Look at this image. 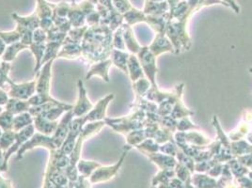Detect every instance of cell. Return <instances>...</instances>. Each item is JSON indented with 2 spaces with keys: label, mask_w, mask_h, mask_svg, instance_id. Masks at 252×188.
Masks as SVG:
<instances>
[{
  "label": "cell",
  "mask_w": 252,
  "mask_h": 188,
  "mask_svg": "<svg viewBox=\"0 0 252 188\" xmlns=\"http://www.w3.org/2000/svg\"><path fill=\"white\" fill-rule=\"evenodd\" d=\"M191 183L195 188H218V181L215 178L200 172L192 174Z\"/></svg>",
  "instance_id": "23"
},
{
  "label": "cell",
  "mask_w": 252,
  "mask_h": 188,
  "mask_svg": "<svg viewBox=\"0 0 252 188\" xmlns=\"http://www.w3.org/2000/svg\"><path fill=\"white\" fill-rule=\"evenodd\" d=\"M26 49H29V46L23 44L21 42H14L12 44H10L6 47L5 52L1 57L2 61L6 62V63H11L16 59V57L18 56L19 53L22 52L23 50H26Z\"/></svg>",
  "instance_id": "29"
},
{
  "label": "cell",
  "mask_w": 252,
  "mask_h": 188,
  "mask_svg": "<svg viewBox=\"0 0 252 188\" xmlns=\"http://www.w3.org/2000/svg\"><path fill=\"white\" fill-rule=\"evenodd\" d=\"M36 14L40 19V28L47 31L53 25V9L46 0H37Z\"/></svg>",
  "instance_id": "12"
},
{
  "label": "cell",
  "mask_w": 252,
  "mask_h": 188,
  "mask_svg": "<svg viewBox=\"0 0 252 188\" xmlns=\"http://www.w3.org/2000/svg\"><path fill=\"white\" fill-rule=\"evenodd\" d=\"M239 188H242L241 187H239Z\"/></svg>",
  "instance_id": "63"
},
{
  "label": "cell",
  "mask_w": 252,
  "mask_h": 188,
  "mask_svg": "<svg viewBox=\"0 0 252 188\" xmlns=\"http://www.w3.org/2000/svg\"><path fill=\"white\" fill-rule=\"evenodd\" d=\"M112 65L111 59H107L99 63L92 64L90 70L86 74V79L89 80L94 76H100L105 82H109V69Z\"/></svg>",
  "instance_id": "15"
},
{
  "label": "cell",
  "mask_w": 252,
  "mask_h": 188,
  "mask_svg": "<svg viewBox=\"0 0 252 188\" xmlns=\"http://www.w3.org/2000/svg\"><path fill=\"white\" fill-rule=\"evenodd\" d=\"M8 85L10 87L8 92L10 98L29 101L36 94V79L21 84L14 83L10 79L8 81Z\"/></svg>",
  "instance_id": "8"
},
{
  "label": "cell",
  "mask_w": 252,
  "mask_h": 188,
  "mask_svg": "<svg viewBox=\"0 0 252 188\" xmlns=\"http://www.w3.org/2000/svg\"><path fill=\"white\" fill-rule=\"evenodd\" d=\"M6 47H7L6 43L3 42V41L1 40V38H0V57L3 56V54H4L5 50H6Z\"/></svg>",
  "instance_id": "54"
},
{
  "label": "cell",
  "mask_w": 252,
  "mask_h": 188,
  "mask_svg": "<svg viewBox=\"0 0 252 188\" xmlns=\"http://www.w3.org/2000/svg\"><path fill=\"white\" fill-rule=\"evenodd\" d=\"M88 123L87 121V117H74V119L71 122V125H70V130L68 133V136L66 137L63 146L61 147V152L66 155V156H70L74 150L75 142L77 137L80 135L83 127L86 125V124Z\"/></svg>",
  "instance_id": "4"
},
{
  "label": "cell",
  "mask_w": 252,
  "mask_h": 188,
  "mask_svg": "<svg viewBox=\"0 0 252 188\" xmlns=\"http://www.w3.org/2000/svg\"><path fill=\"white\" fill-rule=\"evenodd\" d=\"M143 12L146 15H163L167 12H169V5L168 1L162 2H153V1H145V6Z\"/></svg>",
  "instance_id": "24"
},
{
  "label": "cell",
  "mask_w": 252,
  "mask_h": 188,
  "mask_svg": "<svg viewBox=\"0 0 252 188\" xmlns=\"http://www.w3.org/2000/svg\"><path fill=\"white\" fill-rule=\"evenodd\" d=\"M73 119H74L73 110H70V111L66 112L63 116L62 120L59 122L57 130H56V132L54 133V135L52 136L57 149H61V147L63 146L66 137L68 136V133H69V130H70V125H71V122H72Z\"/></svg>",
  "instance_id": "11"
},
{
  "label": "cell",
  "mask_w": 252,
  "mask_h": 188,
  "mask_svg": "<svg viewBox=\"0 0 252 188\" xmlns=\"http://www.w3.org/2000/svg\"><path fill=\"white\" fill-rule=\"evenodd\" d=\"M29 49H31L32 54L35 57L36 60V65L34 68V73L36 74V76L38 75V73L40 72L41 68H42V60H43V56L45 53L46 49V42H32L30 45Z\"/></svg>",
  "instance_id": "27"
},
{
  "label": "cell",
  "mask_w": 252,
  "mask_h": 188,
  "mask_svg": "<svg viewBox=\"0 0 252 188\" xmlns=\"http://www.w3.org/2000/svg\"><path fill=\"white\" fill-rule=\"evenodd\" d=\"M11 17L16 22V31L21 36L20 42L29 46L33 42V32L40 28V19L34 11L30 16H20L17 13H12Z\"/></svg>",
  "instance_id": "2"
},
{
  "label": "cell",
  "mask_w": 252,
  "mask_h": 188,
  "mask_svg": "<svg viewBox=\"0 0 252 188\" xmlns=\"http://www.w3.org/2000/svg\"><path fill=\"white\" fill-rule=\"evenodd\" d=\"M9 99H10V97H9L8 93L6 91H4V89L0 88V106H5L7 105Z\"/></svg>",
  "instance_id": "50"
},
{
  "label": "cell",
  "mask_w": 252,
  "mask_h": 188,
  "mask_svg": "<svg viewBox=\"0 0 252 188\" xmlns=\"http://www.w3.org/2000/svg\"><path fill=\"white\" fill-rule=\"evenodd\" d=\"M68 19L72 25V28H81L86 26V14L75 0H73L71 3Z\"/></svg>",
  "instance_id": "20"
},
{
  "label": "cell",
  "mask_w": 252,
  "mask_h": 188,
  "mask_svg": "<svg viewBox=\"0 0 252 188\" xmlns=\"http://www.w3.org/2000/svg\"><path fill=\"white\" fill-rule=\"evenodd\" d=\"M0 188H11V181L2 177L1 172H0Z\"/></svg>",
  "instance_id": "52"
},
{
  "label": "cell",
  "mask_w": 252,
  "mask_h": 188,
  "mask_svg": "<svg viewBox=\"0 0 252 188\" xmlns=\"http://www.w3.org/2000/svg\"><path fill=\"white\" fill-rule=\"evenodd\" d=\"M35 148H45L48 151H53V150H57L56 144L54 142L52 136H45L43 134H41L39 132H36L33 136L19 149V151L16 153L17 157L16 159L19 160L24 157V155L29 152L32 151Z\"/></svg>",
  "instance_id": "5"
},
{
  "label": "cell",
  "mask_w": 252,
  "mask_h": 188,
  "mask_svg": "<svg viewBox=\"0 0 252 188\" xmlns=\"http://www.w3.org/2000/svg\"><path fill=\"white\" fill-rule=\"evenodd\" d=\"M15 133L14 131H6V132H3V135L0 138V149L5 153L7 152L11 145L13 144L14 142V139H15Z\"/></svg>",
  "instance_id": "39"
},
{
  "label": "cell",
  "mask_w": 252,
  "mask_h": 188,
  "mask_svg": "<svg viewBox=\"0 0 252 188\" xmlns=\"http://www.w3.org/2000/svg\"><path fill=\"white\" fill-rule=\"evenodd\" d=\"M31 107L32 105L29 103V101L10 98L7 105H5V110L11 112V114L15 116L25 112H29Z\"/></svg>",
  "instance_id": "26"
},
{
  "label": "cell",
  "mask_w": 252,
  "mask_h": 188,
  "mask_svg": "<svg viewBox=\"0 0 252 188\" xmlns=\"http://www.w3.org/2000/svg\"><path fill=\"white\" fill-rule=\"evenodd\" d=\"M86 24L88 27H95V26H99L101 24V16L98 13L97 10L89 13L86 16Z\"/></svg>",
  "instance_id": "45"
},
{
  "label": "cell",
  "mask_w": 252,
  "mask_h": 188,
  "mask_svg": "<svg viewBox=\"0 0 252 188\" xmlns=\"http://www.w3.org/2000/svg\"><path fill=\"white\" fill-rule=\"evenodd\" d=\"M175 173H176V177L180 179L182 182L186 183L188 180H189L191 176H192V173L190 172L189 168L187 167H185L184 165L177 163L176 167H175Z\"/></svg>",
  "instance_id": "44"
},
{
  "label": "cell",
  "mask_w": 252,
  "mask_h": 188,
  "mask_svg": "<svg viewBox=\"0 0 252 188\" xmlns=\"http://www.w3.org/2000/svg\"><path fill=\"white\" fill-rule=\"evenodd\" d=\"M252 111L246 110L243 113L241 123L233 131L229 134V138L232 141L241 140L243 137L247 136L252 128Z\"/></svg>",
  "instance_id": "14"
},
{
  "label": "cell",
  "mask_w": 252,
  "mask_h": 188,
  "mask_svg": "<svg viewBox=\"0 0 252 188\" xmlns=\"http://www.w3.org/2000/svg\"><path fill=\"white\" fill-rule=\"evenodd\" d=\"M129 56L130 55L128 53H126V51L113 49L111 53V56H110V59H111V62L113 65H115L117 68H119L124 73L128 74L127 64H128Z\"/></svg>",
  "instance_id": "28"
},
{
  "label": "cell",
  "mask_w": 252,
  "mask_h": 188,
  "mask_svg": "<svg viewBox=\"0 0 252 188\" xmlns=\"http://www.w3.org/2000/svg\"><path fill=\"white\" fill-rule=\"evenodd\" d=\"M59 125V121H50L42 116H36L34 117L33 125L35 130L45 136H52L57 130Z\"/></svg>",
  "instance_id": "17"
},
{
  "label": "cell",
  "mask_w": 252,
  "mask_h": 188,
  "mask_svg": "<svg viewBox=\"0 0 252 188\" xmlns=\"http://www.w3.org/2000/svg\"><path fill=\"white\" fill-rule=\"evenodd\" d=\"M3 110H4V109H3V107H2V106H0V114H1V112H2Z\"/></svg>",
  "instance_id": "59"
},
{
  "label": "cell",
  "mask_w": 252,
  "mask_h": 188,
  "mask_svg": "<svg viewBox=\"0 0 252 188\" xmlns=\"http://www.w3.org/2000/svg\"><path fill=\"white\" fill-rule=\"evenodd\" d=\"M47 41V32L43 31L41 28L37 29L33 32V42H46Z\"/></svg>",
  "instance_id": "47"
},
{
  "label": "cell",
  "mask_w": 252,
  "mask_h": 188,
  "mask_svg": "<svg viewBox=\"0 0 252 188\" xmlns=\"http://www.w3.org/2000/svg\"><path fill=\"white\" fill-rule=\"evenodd\" d=\"M53 63L54 60L45 63L36 76V94L50 96Z\"/></svg>",
  "instance_id": "9"
},
{
  "label": "cell",
  "mask_w": 252,
  "mask_h": 188,
  "mask_svg": "<svg viewBox=\"0 0 252 188\" xmlns=\"http://www.w3.org/2000/svg\"><path fill=\"white\" fill-rule=\"evenodd\" d=\"M113 33L108 26L89 27L85 33L82 46V57L91 64L110 59L113 48Z\"/></svg>",
  "instance_id": "1"
},
{
  "label": "cell",
  "mask_w": 252,
  "mask_h": 188,
  "mask_svg": "<svg viewBox=\"0 0 252 188\" xmlns=\"http://www.w3.org/2000/svg\"><path fill=\"white\" fill-rule=\"evenodd\" d=\"M137 59L141 65L143 73L147 75L152 86L156 87V74L158 73L157 57L151 52L149 46H144L141 47L139 52L137 53Z\"/></svg>",
  "instance_id": "6"
},
{
  "label": "cell",
  "mask_w": 252,
  "mask_h": 188,
  "mask_svg": "<svg viewBox=\"0 0 252 188\" xmlns=\"http://www.w3.org/2000/svg\"><path fill=\"white\" fill-rule=\"evenodd\" d=\"M221 1L226 3L229 7H231L233 9V11H235L236 13L240 12V8L238 7V5L236 4V2L234 0H221Z\"/></svg>",
  "instance_id": "51"
},
{
  "label": "cell",
  "mask_w": 252,
  "mask_h": 188,
  "mask_svg": "<svg viewBox=\"0 0 252 188\" xmlns=\"http://www.w3.org/2000/svg\"><path fill=\"white\" fill-rule=\"evenodd\" d=\"M33 121H34V117L30 112H25V113L15 115L13 119L12 130L14 132H19L24 128L33 125Z\"/></svg>",
  "instance_id": "31"
},
{
  "label": "cell",
  "mask_w": 252,
  "mask_h": 188,
  "mask_svg": "<svg viewBox=\"0 0 252 188\" xmlns=\"http://www.w3.org/2000/svg\"><path fill=\"white\" fill-rule=\"evenodd\" d=\"M114 99L113 94H108L101 100L98 101V103L94 106V108L86 115L88 123H94L105 121L106 119V110L107 106L110 104V102Z\"/></svg>",
  "instance_id": "13"
},
{
  "label": "cell",
  "mask_w": 252,
  "mask_h": 188,
  "mask_svg": "<svg viewBox=\"0 0 252 188\" xmlns=\"http://www.w3.org/2000/svg\"><path fill=\"white\" fill-rule=\"evenodd\" d=\"M88 1H90V2L94 3V5H97V4H98V0H88Z\"/></svg>",
  "instance_id": "56"
},
{
  "label": "cell",
  "mask_w": 252,
  "mask_h": 188,
  "mask_svg": "<svg viewBox=\"0 0 252 188\" xmlns=\"http://www.w3.org/2000/svg\"><path fill=\"white\" fill-rule=\"evenodd\" d=\"M77 88L78 97L76 104L73 108V114L74 117H83L87 115L94 108V105H93V103L89 99L87 91L85 89L84 82L81 79L77 81Z\"/></svg>",
  "instance_id": "10"
},
{
  "label": "cell",
  "mask_w": 252,
  "mask_h": 188,
  "mask_svg": "<svg viewBox=\"0 0 252 188\" xmlns=\"http://www.w3.org/2000/svg\"><path fill=\"white\" fill-rule=\"evenodd\" d=\"M102 166L101 164L94 162V161H87V160H83L80 159L76 165L77 170L79 175L84 176L86 178H90V176L94 173L98 167Z\"/></svg>",
  "instance_id": "32"
},
{
  "label": "cell",
  "mask_w": 252,
  "mask_h": 188,
  "mask_svg": "<svg viewBox=\"0 0 252 188\" xmlns=\"http://www.w3.org/2000/svg\"><path fill=\"white\" fill-rule=\"evenodd\" d=\"M98 4L102 5L105 7L108 10H113V4H112V0H98Z\"/></svg>",
  "instance_id": "53"
},
{
  "label": "cell",
  "mask_w": 252,
  "mask_h": 188,
  "mask_svg": "<svg viewBox=\"0 0 252 188\" xmlns=\"http://www.w3.org/2000/svg\"><path fill=\"white\" fill-rule=\"evenodd\" d=\"M148 158L156 163L160 169H174L177 165V160L172 157L165 154H159V153H146L143 154Z\"/></svg>",
  "instance_id": "19"
},
{
  "label": "cell",
  "mask_w": 252,
  "mask_h": 188,
  "mask_svg": "<svg viewBox=\"0 0 252 188\" xmlns=\"http://www.w3.org/2000/svg\"><path fill=\"white\" fill-rule=\"evenodd\" d=\"M1 63H2V62H1V61H0V65H1Z\"/></svg>",
  "instance_id": "62"
},
{
  "label": "cell",
  "mask_w": 252,
  "mask_h": 188,
  "mask_svg": "<svg viewBox=\"0 0 252 188\" xmlns=\"http://www.w3.org/2000/svg\"><path fill=\"white\" fill-rule=\"evenodd\" d=\"M82 57V46L81 44L76 43H64L58 54L57 59H65V60H76Z\"/></svg>",
  "instance_id": "21"
},
{
  "label": "cell",
  "mask_w": 252,
  "mask_h": 188,
  "mask_svg": "<svg viewBox=\"0 0 252 188\" xmlns=\"http://www.w3.org/2000/svg\"><path fill=\"white\" fill-rule=\"evenodd\" d=\"M227 164L231 168V173L235 179L248 176V174L251 171L248 167L243 166L241 163L238 162V160H235V159H231Z\"/></svg>",
  "instance_id": "36"
},
{
  "label": "cell",
  "mask_w": 252,
  "mask_h": 188,
  "mask_svg": "<svg viewBox=\"0 0 252 188\" xmlns=\"http://www.w3.org/2000/svg\"><path fill=\"white\" fill-rule=\"evenodd\" d=\"M127 69H128V74L133 82H136L138 79L144 77V73L141 68V65L139 63L137 57H136L134 54L129 56Z\"/></svg>",
  "instance_id": "25"
},
{
  "label": "cell",
  "mask_w": 252,
  "mask_h": 188,
  "mask_svg": "<svg viewBox=\"0 0 252 188\" xmlns=\"http://www.w3.org/2000/svg\"><path fill=\"white\" fill-rule=\"evenodd\" d=\"M145 1H153V2H162L165 0H145Z\"/></svg>",
  "instance_id": "57"
},
{
  "label": "cell",
  "mask_w": 252,
  "mask_h": 188,
  "mask_svg": "<svg viewBox=\"0 0 252 188\" xmlns=\"http://www.w3.org/2000/svg\"><path fill=\"white\" fill-rule=\"evenodd\" d=\"M13 119H14V115L11 114V112H9L5 109L1 112V114H0V127L4 132L12 130Z\"/></svg>",
  "instance_id": "38"
},
{
  "label": "cell",
  "mask_w": 252,
  "mask_h": 188,
  "mask_svg": "<svg viewBox=\"0 0 252 188\" xmlns=\"http://www.w3.org/2000/svg\"><path fill=\"white\" fill-rule=\"evenodd\" d=\"M11 63L3 62L0 65V88L5 89L6 84H8V81L10 80L9 78V73L11 71Z\"/></svg>",
  "instance_id": "41"
},
{
  "label": "cell",
  "mask_w": 252,
  "mask_h": 188,
  "mask_svg": "<svg viewBox=\"0 0 252 188\" xmlns=\"http://www.w3.org/2000/svg\"><path fill=\"white\" fill-rule=\"evenodd\" d=\"M124 20H126L127 25L132 27L138 23H146L147 15L143 11H139L135 7H133L130 11L124 14Z\"/></svg>",
  "instance_id": "30"
},
{
  "label": "cell",
  "mask_w": 252,
  "mask_h": 188,
  "mask_svg": "<svg viewBox=\"0 0 252 188\" xmlns=\"http://www.w3.org/2000/svg\"><path fill=\"white\" fill-rule=\"evenodd\" d=\"M50 4L53 9V24L55 26L60 27L69 21L68 14L70 11L71 3L63 1L58 4H53V3Z\"/></svg>",
  "instance_id": "16"
},
{
  "label": "cell",
  "mask_w": 252,
  "mask_h": 188,
  "mask_svg": "<svg viewBox=\"0 0 252 188\" xmlns=\"http://www.w3.org/2000/svg\"><path fill=\"white\" fill-rule=\"evenodd\" d=\"M122 28H123V35L126 42V48L133 54H137L141 49V46L139 45V43L135 38L132 27L126 23L122 25Z\"/></svg>",
  "instance_id": "22"
},
{
  "label": "cell",
  "mask_w": 252,
  "mask_h": 188,
  "mask_svg": "<svg viewBox=\"0 0 252 188\" xmlns=\"http://www.w3.org/2000/svg\"><path fill=\"white\" fill-rule=\"evenodd\" d=\"M239 187L242 188H252V179L249 176H244V177L238 178L236 179Z\"/></svg>",
  "instance_id": "49"
},
{
  "label": "cell",
  "mask_w": 252,
  "mask_h": 188,
  "mask_svg": "<svg viewBox=\"0 0 252 188\" xmlns=\"http://www.w3.org/2000/svg\"><path fill=\"white\" fill-rule=\"evenodd\" d=\"M46 32H47V41L46 42H63V43L67 34H68V31H64L60 27L55 26L54 24Z\"/></svg>",
  "instance_id": "35"
},
{
  "label": "cell",
  "mask_w": 252,
  "mask_h": 188,
  "mask_svg": "<svg viewBox=\"0 0 252 188\" xmlns=\"http://www.w3.org/2000/svg\"><path fill=\"white\" fill-rule=\"evenodd\" d=\"M89 29V27L86 25L84 27L81 28H72L70 30V31L68 32L64 43H76V44H81V42L83 41L85 33L87 31V30Z\"/></svg>",
  "instance_id": "33"
},
{
  "label": "cell",
  "mask_w": 252,
  "mask_h": 188,
  "mask_svg": "<svg viewBox=\"0 0 252 188\" xmlns=\"http://www.w3.org/2000/svg\"><path fill=\"white\" fill-rule=\"evenodd\" d=\"M36 133V130H35V127L33 125L24 128L21 131L19 132H16L15 133V139H14V142L13 144L11 145V148L4 153V163H3V166L1 167V172H4V171H7V168H8V161L10 160L11 156L15 153H17L19 151V149L21 148L31 137H32L34 134Z\"/></svg>",
  "instance_id": "7"
},
{
  "label": "cell",
  "mask_w": 252,
  "mask_h": 188,
  "mask_svg": "<svg viewBox=\"0 0 252 188\" xmlns=\"http://www.w3.org/2000/svg\"><path fill=\"white\" fill-rule=\"evenodd\" d=\"M149 49L157 58L162 53L174 52V47L166 34H157L154 42L149 46Z\"/></svg>",
  "instance_id": "18"
},
{
  "label": "cell",
  "mask_w": 252,
  "mask_h": 188,
  "mask_svg": "<svg viewBox=\"0 0 252 188\" xmlns=\"http://www.w3.org/2000/svg\"><path fill=\"white\" fill-rule=\"evenodd\" d=\"M4 163V152L0 149V172H1V167L3 166Z\"/></svg>",
  "instance_id": "55"
},
{
  "label": "cell",
  "mask_w": 252,
  "mask_h": 188,
  "mask_svg": "<svg viewBox=\"0 0 252 188\" xmlns=\"http://www.w3.org/2000/svg\"><path fill=\"white\" fill-rule=\"evenodd\" d=\"M155 188V187H152V188Z\"/></svg>",
  "instance_id": "61"
},
{
  "label": "cell",
  "mask_w": 252,
  "mask_h": 188,
  "mask_svg": "<svg viewBox=\"0 0 252 188\" xmlns=\"http://www.w3.org/2000/svg\"><path fill=\"white\" fill-rule=\"evenodd\" d=\"M223 167H224V164L219 163V164H217V165H215L214 167H212L210 170L207 172V174L211 176V177L215 178V179L220 178L221 176V174H222Z\"/></svg>",
  "instance_id": "48"
},
{
  "label": "cell",
  "mask_w": 252,
  "mask_h": 188,
  "mask_svg": "<svg viewBox=\"0 0 252 188\" xmlns=\"http://www.w3.org/2000/svg\"><path fill=\"white\" fill-rule=\"evenodd\" d=\"M131 149H132V147L126 145L120 160L114 165L106 166V167L101 166V167H98L95 171H94V173L90 176L89 180H90L91 184L94 185V184H99V183H105V182H108L111 179L115 177L119 169L121 168L124 161H125V158H126L127 154L129 153V151Z\"/></svg>",
  "instance_id": "3"
},
{
  "label": "cell",
  "mask_w": 252,
  "mask_h": 188,
  "mask_svg": "<svg viewBox=\"0 0 252 188\" xmlns=\"http://www.w3.org/2000/svg\"><path fill=\"white\" fill-rule=\"evenodd\" d=\"M3 132H4V131H3V130L1 129V127H0V138H1V136L3 135Z\"/></svg>",
  "instance_id": "58"
},
{
  "label": "cell",
  "mask_w": 252,
  "mask_h": 188,
  "mask_svg": "<svg viewBox=\"0 0 252 188\" xmlns=\"http://www.w3.org/2000/svg\"><path fill=\"white\" fill-rule=\"evenodd\" d=\"M204 1H206V0H200V2H204Z\"/></svg>",
  "instance_id": "60"
},
{
  "label": "cell",
  "mask_w": 252,
  "mask_h": 188,
  "mask_svg": "<svg viewBox=\"0 0 252 188\" xmlns=\"http://www.w3.org/2000/svg\"><path fill=\"white\" fill-rule=\"evenodd\" d=\"M0 38L6 45H10L14 42H20L21 36L16 30L11 31H0Z\"/></svg>",
  "instance_id": "40"
},
{
  "label": "cell",
  "mask_w": 252,
  "mask_h": 188,
  "mask_svg": "<svg viewBox=\"0 0 252 188\" xmlns=\"http://www.w3.org/2000/svg\"><path fill=\"white\" fill-rule=\"evenodd\" d=\"M176 128L180 130V131H186V130H189V129H200L198 126L194 125L190 120H189V117L187 118H183L180 122H177V126Z\"/></svg>",
  "instance_id": "46"
},
{
  "label": "cell",
  "mask_w": 252,
  "mask_h": 188,
  "mask_svg": "<svg viewBox=\"0 0 252 188\" xmlns=\"http://www.w3.org/2000/svg\"><path fill=\"white\" fill-rule=\"evenodd\" d=\"M63 44V42H46V49L43 56L42 67L49 61H55L58 58V54L60 52Z\"/></svg>",
  "instance_id": "34"
},
{
  "label": "cell",
  "mask_w": 252,
  "mask_h": 188,
  "mask_svg": "<svg viewBox=\"0 0 252 188\" xmlns=\"http://www.w3.org/2000/svg\"><path fill=\"white\" fill-rule=\"evenodd\" d=\"M151 87H152L151 82L144 77L138 79L136 82H133V89L137 96V99L144 98Z\"/></svg>",
  "instance_id": "37"
},
{
  "label": "cell",
  "mask_w": 252,
  "mask_h": 188,
  "mask_svg": "<svg viewBox=\"0 0 252 188\" xmlns=\"http://www.w3.org/2000/svg\"><path fill=\"white\" fill-rule=\"evenodd\" d=\"M113 48L117 49V50L126 51V42H125V39H124L123 28L122 27H120L113 33Z\"/></svg>",
  "instance_id": "42"
},
{
  "label": "cell",
  "mask_w": 252,
  "mask_h": 188,
  "mask_svg": "<svg viewBox=\"0 0 252 188\" xmlns=\"http://www.w3.org/2000/svg\"><path fill=\"white\" fill-rule=\"evenodd\" d=\"M112 4L116 11H119L123 15L133 8L129 0H112Z\"/></svg>",
  "instance_id": "43"
}]
</instances>
